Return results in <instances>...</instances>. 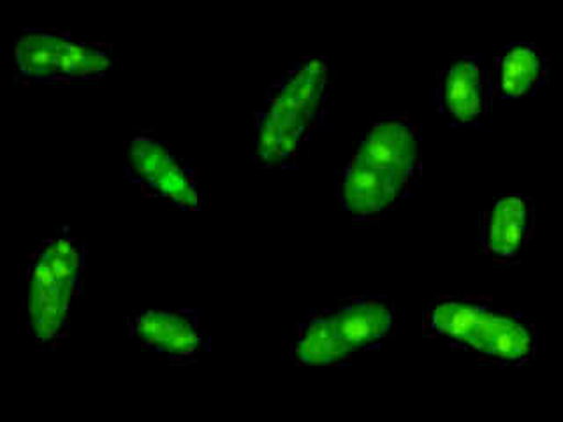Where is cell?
<instances>
[{"instance_id":"9a60e30c","label":"cell","mask_w":563,"mask_h":422,"mask_svg":"<svg viewBox=\"0 0 563 422\" xmlns=\"http://www.w3.org/2000/svg\"><path fill=\"white\" fill-rule=\"evenodd\" d=\"M111 57L97 44L67 41L58 57L57 79L101 78L110 69Z\"/></svg>"},{"instance_id":"52a82bcc","label":"cell","mask_w":563,"mask_h":422,"mask_svg":"<svg viewBox=\"0 0 563 422\" xmlns=\"http://www.w3.org/2000/svg\"><path fill=\"white\" fill-rule=\"evenodd\" d=\"M308 129L296 114L268 102L257 122V158L264 166H292Z\"/></svg>"},{"instance_id":"2e32d148","label":"cell","mask_w":563,"mask_h":422,"mask_svg":"<svg viewBox=\"0 0 563 422\" xmlns=\"http://www.w3.org/2000/svg\"><path fill=\"white\" fill-rule=\"evenodd\" d=\"M173 158L175 155L161 141L140 134L132 137L129 145V176L132 181L146 187Z\"/></svg>"},{"instance_id":"277c9868","label":"cell","mask_w":563,"mask_h":422,"mask_svg":"<svg viewBox=\"0 0 563 422\" xmlns=\"http://www.w3.org/2000/svg\"><path fill=\"white\" fill-rule=\"evenodd\" d=\"M132 333L143 347L173 357L194 356L201 345L198 316L192 312L146 310L137 313L132 322Z\"/></svg>"},{"instance_id":"5b68a950","label":"cell","mask_w":563,"mask_h":422,"mask_svg":"<svg viewBox=\"0 0 563 422\" xmlns=\"http://www.w3.org/2000/svg\"><path fill=\"white\" fill-rule=\"evenodd\" d=\"M340 338L352 351L372 348L393 325V304L386 299H349L328 312Z\"/></svg>"},{"instance_id":"ba28073f","label":"cell","mask_w":563,"mask_h":422,"mask_svg":"<svg viewBox=\"0 0 563 422\" xmlns=\"http://www.w3.org/2000/svg\"><path fill=\"white\" fill-rule=\"evenodd\" d=\"M471 347L501 360H525L532 356V334L516 316L486 307Z\"/></svg>"},{"instance_id":"9c48e42d","label":"cell","mask_w":563,"mask_h":422,"mask_svg":"<svg viewBox=\"0 0 563 422\" xmlns=\"http://www.w3.org/2000/svg\"><path fill=\"white\" fill-rule=\"evenodd\" d=\"M440 104L456 122L471 123L479 119L484 110V76L477 62L462 58L445 70Z\"/></svg>"},{"instance_id":"8992f818","label":"cell","mask_w":563,"mask_h":422,"mask_svg":"<svg viewBox=\"0 0 563 422\" xmlns=\"http://www.w3.org/2000/svg\"><path fill=\"white\" fill-rule=\"evenodd\" d=\"M325 76H328L325 62L319 58L305 60L296 67V70H290L280 85L273 88L268 102L296 114L310 127L321 114Z\"/></svg>"},{"instance_id":"8fae6325","label":"cell","mask_w":563,"mask_h":422,"mask_svg":"<svg viewBox=\"0 0 563 422\" xmlns=\"http://www.w3.org/2000/svg\"><path fill=\"white\" fill-rule=\"evenodd\" d=\"M69 35L55 32H23L16 37V58L20 73L34 81H57L58 57Z\"/></svg>"},{"instance_id":"30bf717a","label":"cell","mask_w":563,"mask_h":422,"mask_svg":"<svg viewBox=\"0 0 563 422\" xmlns=\"http://www.w3.org/2000/svg\"><path fill=\"white\" fill-rule=\"evenodd\" d=\"M530 229V207L521 196H507L495 202L486 225V248L498 257H515Z\"/></svg>"},{"instance_id":"7a4b0ae2","label":"cell","mask_w":563,"mask_h":422,"mask_svg":"<svg viewBox=\"0 0 563 422\" xmlns=\"http://www.w3.org/2000/svg\"><path fill=\"white\" fill-rule=\"evenodd\" d=\"M76 287L58 280L40 257H35L31 269V313L32 333L37 343H49L60 338L67 330L70 298Z\"/></svg>"},{"instance_id":"4fadbf2b","label":"cell","mask_w":563,"mask_h":422,"mask_svg":"<svg viewBox=\"0 0 563 422\" xmlns=\"http://www.w3.org/2000/svg\"><path fill=\"white\" fill-rule=\"evenodd\" d=\"M544 66L532 46H510L498 62V92L504 99L527 96L541 84Z\"/></svg>"},{"instance_id":"3957f363","label":"cell","mask_w":563,"mask_h":422,"mask_svg":"<svg viewBox=\"0 0 563 422\" xmlns=\"http://www.w3.org/2000/svg\"><path fill=\"white\" fill-rule=\"evenodd\" d=\"M357 149L369 163L407 181L418 167V132L405 119L378 120Z\"/></svg>"},{"instance_id":"7c38bea8","label":"cell","mask_w":563,"mask_h":422,"mask_svg":"<svg viewBox=\"0 0 563 422\" xmlns=\"http://www.w3.org/2000/svg\"><path fill=\"white\" fill-rule=\"evenodd\" d=\"M296 352L305 365L325 366L340 363L354 351L340 338L328 313H316L301 325Z\"/></svg>"},{"instance_id":"e0dca14e","label":"cell","mask_w":563,"mask_h":422,"mask_svg":"<svg viewBox=\"0 0 563 422\" xmlns=\"http://www.w3.org/2000/svg\"><path fill=\"white\" fill-rule=\"evenodd\" d=\"M48 266L49 271L70 286L78 287L79 273L84 266V255L78 243L70 237H57L44 246L43 252L37 255Z\"/></svg>"},{"instance_id":"6da1fadb","label":"cell","mask_w":563,"mask_h":422,"mask_svg":"<svg viewBox=\"0 0 563 422\" xmlns=\"http://www.w3.org/2000/svg\"><path fill=\"white\" fill-rule=\"evenodd\" d=\"M409 181L400 176L380 169L369 163L360 149L354 152L347 166L343 169L340 181V201L343 210L357 219L377 215L391 207Z\"/></svg>"},{"instance_id":"5bb4252c","label":"cell","mask_w":563,"mask_h":422,"mask_svg":"<svg viewBox=\"0 0 563 422\" xmlns=\"http://www.w3.org/2000/svg\"><path fill=\"white\" fill-rule=\"evenodd\" d=\"M483 304L466 303V301H442L430 313V327L440 336L471 347L481 316Z\"/></svg>"}]
</instances>
